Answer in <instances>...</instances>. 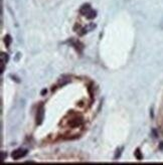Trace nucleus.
<instances>
[{"label": "nucleus", "instance_id": "1", "mask_svg": "<svg viewBox=\"0 0 163 165\" xmlns=\"http://www.w3.org/2000/svg\"><path fill=\"white\" fill-rule=\"evenodd\" d=\"M80 13H81L82 15L86 16L89 19H93V18H95L97 15V12L91 7L90 4H84V5L80 8Z\"/></svg>", "mask_w": 163, "mask_h": 165}, {"label": "nucleus", "instance_id": "2", "mask_svg": "<svg viewBox=\"0 0 163 165\" xmlns=\"http://www.w3.org/2000/svg\"><path fill=\"white\" fill-rule=\"evenodd\" d=\"M26 154H27V150H25V149H17V150H15V151L12 152L11 156H12V158H13L14 160H18V159H20V158L24 157Z\"/></svg>", "mask_w": 163, "mask_h": 165}, {"label": "nucleus", "instance_id": "3", "mask_svg": "<svg viewBox=\"0 0 163 165\" xmlns=\"http://www.w3.org/2000/svg\"><path fill=\"white\" fill-rule=\"evenodd\" d=\"M43 117H44V109H43V106L41 105L39 109H37V113H36V124L37 125H41L42 123Z\"/></svg>", "mask_w": 163, "mask_h": 165}, {"label": "nucleus", "instance_id": "4", "mask_svg": "<svg viewBox=\"0 0 163 165\" xmlns=\"http://www.w3.org/2000/svg\"><path fill=\"white\" fill-rule=\"evenodd\" d=\"M69 43H71L73 46H75V48L78 50V52H81L83 50V48H84V45H83L82 42H80L79 41H74V39H71V41H69Z\"/></svg>", "mask_w": 163, "mask_h": 165}, {"label": "nucleus", "instance_id": "5", "mask_svg": "<svg viewBox=\"0 0 163 165\" xmlns=\"http://www.w3.org/2000/svg\"><path fill=\"white\" fill-rule=\"evenodd\" d=\"M83 124V120L82 118H75V119H72L69 122V125L71 127H79Z\"/></svg>", "mask_w": 163, "mask_h": 165}, {"label": "nucleus", "instance_id": "6", "mask_svg": "<svg viewBox=\"0 0 163 165\" xmlns=\"http://www.w3.org/2000/svg\"><path fill=\"white\" fill-rule=\"evenodd\" d=\"M8 60H9V56H8L7 54H1V62L6 63L8 62Z\"/></svg>", "mask_w": 163, "mask_h": 165}, {"label": "nucleus", "instance_id": "7", "mask_svg": "<svg viewBox=\"0 0 163 165\" xmlns=\"http://www.w3.org/2000/svg\"><path fill=\"white\" fill-rule=\"evenodd\" d=\"M4 42H5V45L9 46L10 45V42H11V37H10V35H6L5 37H4Z\"/></svg>", "mask_w": 163, "mask_h": 165}, {"label": "nucleus", "instance_id": "8", "mask_svg": "<svg viewBox=\"0 0 163 165\" xmlns=\"http://www.w3.org/2000/svg\"><path fill=\"white\" fill-rule=\"evenodd\" d=\"M135 157L137 158V160H141L142 159V153L140 152V150L137 149L136 151H135Z\"/></svg>", "mask_w": 163, "mask_h": 165}, {"label": "nucleus", "instance_id": "9", "mask_svg": "<svg viewBox=\"0 0 163 165\" xmlns=\"http://www.w3.org/2000/svg\"><path fill=\"white\" fill-rule=\"evenodd\" d=\"M120 154H121V149H118L117 151H116L115 159H117V158H119V157H120Z\"/></svg>", "mask_w": 163, "mask_h": 165}, {"label": "nucleus", "instance_id": "10", "mask_svg": "<svg viewBox=\"0 0 163 165\" xmlns=\"http://www.w3.org/2000/svg\"><path fill=\"white\" fill-rule=\"evenodd\" d=\"M4 157H6V153L2 152V153H1V160H2V162H3V160H4Z\"/></svg>", "mask_w": 163, "mask_h": 165}, {"label": "nucleus", "instance_id": "11", "mask_svg": "<svg viewBox=\"0 0 163 165\" xmlns=\"http://www.w3.org/2000/svg\"><path fill=\"white\" fill-rule=\"evenodd\" d=\"M44 94H46V90H42L41 95H44Z\"/></svg>", "mask_w": 163, "mask_h": 165}]
</instances>
